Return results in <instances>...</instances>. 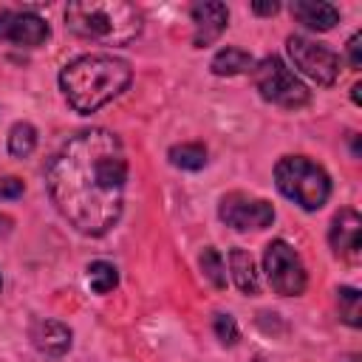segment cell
Wrapping results in <instances>:
<instances>
[{
    "instance_id": "6da1fadb",
    "label": "cell",
    "mask_w": 362,
    "mask_h": 362,
    "mask_svg": "<svg viewBox=\"0 0 362 362\" xmlns=\"http://www.w3.org/2000/svg\"><path fill=\"white\" fill-rule=\"evenodd\" d=\"M45 184L59 215L82 235H105L124 209L127 156L122 139L88 127L62 141L45 170Z\"/></svg>"
},
{
    "instance_id": "7a4b0ae2",
    "label": "cell",
    "mask_w": 362,
    "mask_h": 362,
    "mask_svg": "<svg viewBox=\"0 0 362 362\" xmlns=\"http://www.w3.org/2000/svg\"><path fill=\"white\" fill-rule=\"evenodd\" d=\"M130 79V65L113 54H85L59 71V88L76 113H96L102 105L116 99Z\"/></svg>"
},
{
    "instance_id": "3957f363",
    "label": "cell",
    "mask_w": 362,
    "mask_h": 362,
    "mask_svg": "<svg viewBox=\"0 0 362 362\" xmlns=\"http://www.w3.org/2000/svg\"><path fill=\"white\" fill-rule=\"evenodd\" d=\"M65 25L90 42L130 45L141 34V11L124 0H74L65 8Z\"/></svg>"
},
{
    "instance_id": "277c9868",
    "label": "cell",
    "mask_w": 362,
    "mask_h": 362,
    "mask_svg": "<svg viewBox=\"0 0 362 362\" xmlns=\"http://www.w3.org/2000/svg\"><path fill=\"white\" fill-rule=\"evenodd\" d=\"M274 181L277 189L305 212L322 209L331 195L328 173L308 156H283L274 167Z\"/></svg>"
},
{
    "instance_id": "5b68a950",
    "label": "cell",
    "mask_w": 362,
    "mask_h": 362,
    "mask_svg": "<svg viewBox=\"0 0 362 362\" xmlns=\"http://www.w3.org/2000/svg\"><path fill=\"white\" fill-rule=\"evenodd\" d=\"M252 79H255L257 93H260L266 102H272V105H280V107L294 110V107L308 105V99H311L308 88H305V85L291 74V68H288L280 57H274V54H272V57H263L260 62H255Z\"/></svg>"
},
{
    "instance_id": "8992f818",
    "label": "cell",
    "mask_w": 362,
    "mask_h": 362,
    "mask_svg": "<svg viewBox=\"0 0 362 362\" xmlns=\"http://www.w3.org/2000/svg\"><path fill=\"white\" fill-rule=\"evenodd\" d=\"M263 272L272 288L283 297H297L305 291V266L300 255L286 240H272L263 252Z\"/></svg>"
},
{
    "instance_id": "52a82bcc",
    "label": "cell",
    "mask_w": 362,
    "mask_h": 362,
    "mask_svg": "<svg viewBox=\"0 0 362 362\" xmlns=\"http://www.w3.org/2000/svg\"><path fill=\"white\" fill-rule=\"evenodd\" d=\"M286 48H288V57H291L294 68H300L311 82H317V85H334L337 82L339 57L328 45L314 42V40L300 37V34H291L286 40Z\"/></svg>"
},
{
    "instance_id": "ba28073f",
    "label": "cell",
    "mask_w": 362,
    "mask_h": 362,
    "mask_svg": "<svg viewBox=\"0 0 362 362\" xmlns=\"http://www.w3.org/2000/svg\"><path fill=\"white\" fill-rule=\"evenodd\" d=\"M218 215L226 226L238 232H249V229H266L274 221V206L266 198H255L246 192H229L221 198Z\"/></svg>"
},
{
    "instance_id": "9c48e42d",
    "label": "cell",
    "mask_w": 362,
    "mask_h": 362,
    "mask_svg": "<svg viewBox=\"0 0 362 362\" xmlns=\"http://www.w3.org/2000/svg\"><path fill=\"white\" fill-rule=\"evenodd\" d=\"M48 23L34 11H0V42H14L20 48H37L48 40Z\"/></svg>"
},
{
    "instance_id": "30bf717a",
    "label": "cell",
    "mask_w": 362,
    "mask_h": 362,
    "mask_svg": "<svg viewBox=\"0 0 362 362\" xmlns=\"http://www.w3.org/2000/svg\"><path fill=\"white\" fill-rule=\"evenodd\" d=\"M328 240L337 257L342 260H356L359 249H362V218L356 209L345 206L334 215L331 229H328Z\"/></svg>"
},
{
    "instance_id": "8fae6325",
    "label": "cell",
    "mask_w": 362,
    "mask_h": 362,
    "mask_svg": "<svg viewBox=\"0 0 362 362\" xmlns=\"http://www.w3.org/2000/svg\"><path fill=\"white\" fill-rule=\"evenodd\" d=\"M192 14V23H195V48H206L212 45L223 31H226V23H229V8L223 3H215V0H204V3H192L189 8Z\"/></svg>"
},
{
    "instance_id": "7c38bea8",
    "label": "cell",
    "mask_w": 362,
    "mask_h": 362,
    "mask_svg": "<svg viewBox=\"0 0 362 362\" xmlns=\"http://www.w3.org/2000/svg\"><path fill=\"white\" fill-rule=\"evenodd\" d=\"M28 337L34 348L48 359H62L71 351V328L57 320H34Z\"/></svg>"
},
{
    "instance_id": "4fadbf2b",
    "label": "cell",
    "mask_w": 362,
    "mask_h": 362,
    "mask_svg": "<svg viewBox=\"0 0 362 362\" xmlns=\"http://www.w3.org/2000/svg\"><path fill=\"white\" fill-rule=\"evenodd\" d=\"M291 14L297 23L314 31H331L339 23V11L331 3H320V0H294Z\"/></svg>"
},
{
    "instance_id": "5bb4252c",
    "label": "cell",
    "mask_w": 362,
    "mask_h": 362,
    "mask_svg": "<svg viewBox=\"0 0 362 362\" xmlns=\"http://www.w3.org/2000/svg\"><path fill=\"white\" fill-rule=\"evenodd\" d=\"M229 272H232V280L235 286L243 291V294H257L260 291V280H257V272H255V260L246 249H232L229 252Z\"/></svg>"
},
{
    "instance_id": "9a60e30c",
    "label": "cell",
    "mask_w": 362,
    "mask_h": 362,
    "mask_svg": "<svg viewBox=\"0 0 362 362\" xmlns=\"http://www.w3.org/2000/svg\"><path fill=\"white\" fill-rule=\"evenodd\" d=\"M209 68H212L215 76H238V74H246V71L255 68V57L246 54V51H240V48L226 45V48H221V51L212 57Z\"/></svg>"
},
{
    "instance_id": "2e32d148",
    "label": "cell",
    "mask_w": 362,
    "mask_h": 362,
    "mask_svg": "<svg viewBox=\"0 0 362 362\" xmlns=\"http://www.w3.org/2000/svg\"><path fill=\"white\" fill-rule=\"evenodd\" d=\"M34 147H37V130H34V124L17 122L8 130V153L17 156V158H25V156L34 153Z\"/></svg>"
},
{
    "instance_id": "e0dca14e",
    "label": "cell",
    "mask_w": 362,
    "mask_h": 362,
    "mask_svg": "<svg viewBox=\"0 0 362 362\" xmlns=\"http://www.w3.org/2000/svg\"><path fill=\"white\" fill-rule=\"evenodd\" d=\"M88 283H90V288L96 294H107V291H113L119 286V272L107 260H93L88 266Z\"/></svg>"
},
{
    "instance_id": "ac0fdd59",
    "label": "cell",
    "mask_w": 362,
    "mask_h": 362,
    "mask_svg": "<svg viewBox=\"0 0 362 362\" xmlns=\"http://www.w3.org/2000/svg\"><path fill=\"white\" fill-rule=\"evenodd\" d=\"M170 161L181 170H201L206 164V147L204 144H175L170 147Z\"/></svg>"
},
{
    "instance_id": "d6986e66",
    "label": "cell",
    "mask_w": 362,
    "mask_h": 362,
    "mask_svg": "<svg viewBox=\"0 0 362 362\" xmlns=\"http://www.w3.org/2000/svg\"><path fill=\"white\" fill-rule=\"evenodd\" d=\"M337 305H339V320L342 322H348L351 328H359V317H362V297H359V291L356 288H351V286H342L339 291H337Z\"/></svg>"
},
{
    "instance_id": "ffe728a7",
    "label": "cell",
    "mask_w": 362,
    "mask_h": 362,
    "mask_svg": "<svg viewBox=\"0 0 362 362\" xmlns=\"http://www.w3.org/2000/svg\"><path fill=\"white\" fill-rule=\"evenodd\" d=\"M198 263H201V272L206 274V280H209L215 288H223V286H226V266H223V257H221L218 249L206 246V249L201 252Z\"/></svg>"
},
{
    "instance_id": "44dd1931",
    "label": "cell",
    "mask_w": 362,
    "mask_h": 362,
    "mask_svg": "<svg viewBox=\"0 0 362 362\" xmlns=\"http://www.w3.org/2000/svg\"><path fill=\"white\" fill-rule=\"evenodd\" d=\"M212 325H215V334H218V339L223 345H235L238 342L240 331H238V322H235L232 314H215V322Z\"/></svg>"
},
{
    "instance_id": "7402d4cb",
    "label": "cell",
    "mask_w": 362,
    "mask_h": 362,
    "mask_svg": "<svg viewBox=\"0 0 362 362\" xmlns=\"http://www.w3.org/2000/svg\"><path fill=\"white\" fill-rule=\"evenodd\" d=\"M25 192V184L14 175H6L0 178V201H11V198H20Z\"/></svg>"
},
{
    "instance_id": "603a6c76",
    "label": "cell",
    "mask_w": 362,
    "mask_h": 362,
    "mask_svg": "<svg viewBox=\"0 0 362 362\" xmlns=\"http://www.w3.org/2000/svg\"><path fill=\"white\" fill-rule=\"evenodd\" d=\"M348 54H351V65L354 68H362V34L359 31L348 40Z\"/></svg>"
},
{
    "instance_id": "cb8c5ba5",
    "label": "cell",
    "mask_w": 362,
    "mask_h": 362,
    "mask_svg": "<svg viewBox=\"0 0 362 362\" xmlns=\"http://www.w3.org/2000/svg\"><path fill=\"white\" fill-rule=\"evenodd\" d=\"M252 11L255 14H277L280 11V3H274V0L272 3H260L257 0V3H252Z\"/></svg>"
},
{
    "instance_id": "d4e9b609",
    "label": "cell",
    "mask_w": 362,
    "mask_h": 362,
    "mask_svg": "<svg viewBox=\"0 0 362 362\" xmlns=\"http://www.w3.org/2000/svg\"><path fill=\"white\" fill-rule=\"evenodd\" d=\"M359 90H362V85H354V90H351V99L359 105Z\"/></svg>"
},
{
    "instance_id": "484cf974",
    "label": "cell",
    "mask_w": 362,
    "mask_h": 362,
    "mask_svg": "<svg viewBox=\"0 0 362 362\" xmlns=\"http://www.w3.org/2000/svg\"><path fill=\"white\" fill-rule=\"evenodd\" d=\"M342 362H359V354H348Z\"/></svg>"
}]
</instances>
